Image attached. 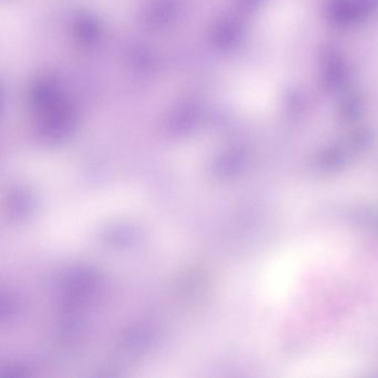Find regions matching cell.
<instances>
[{
	"mask_svg": "<svg viewBox=\"0 0 378 378\" xmlns=\"http://www.w3.org/2000/svg\"><path fill=\"white\" fill-rule=\"evenodd\" d=\"M347 71L344 63L336 56H329L323 65V80L327 87L336 88L346 79Z\"/></svg>",
	"mask_w": 378,
	"mask_h": 378,
	"instance_id": "2",
	"label": "cell"
},
{
	"mask_svg": "<svg viewBox=\"0 0 378 378\" xmlns=\"http://www.w3.org/2000/svg\"><path fill=\"white\" fill-rule=\"evenodd\" d=\"M378 8V0H327L325 13L331 24L352 27L372 16Z\"/></svg>",
	"mask_w": 378,
	"mask_h": 378,
	"instance_id": "1",
	"label": "cell"
}]
</instances>
